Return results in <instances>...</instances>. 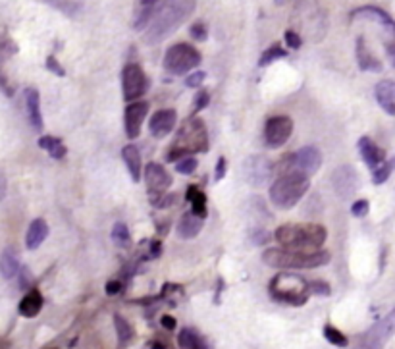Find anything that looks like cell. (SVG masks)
<instances>
[{
	"mask_svg": "<svg viewBox=\"0 0 395 349\" xmlns=\"http://www.w3.org/2000/svg\"><path fill=\"white\" fill-rule=\"evenodd\" d=\"M274 240L283 245V249L314 253L328 240V232L320 224H283L276 230Z\"/></svg>",
	"mask_w": 395,
	"mask_h": 349,
	"instance_id": "cell-1",
	"label": "cell"
},
{
	"mask_svg": "<svg viewBox=\"0 0 395 349\" xmlns=\"http://www.w3.org/2000/svg\"><path fill=\"white\" fill-rule=\"evenodd\" d=\"M193 10H195V2H191V0L162 2L158 12H156L155 20L149 27V31L145 33V42L156 44V42L164 41L168 35H172L183 21L188 20L189 16L193 14Z\"/></svg>",
	"mask_w": 395,
	"mask_h": 349,
	"instance_id": "cell-2",
	"label": "cell"
},
{
	"mask_svg": "<svg viewBox=\"0 0 395 349\" xmlns=\"http://www.w3.org/2000/svg\"><path fill=\"white\" fill-rule=\"evenodd\" d=\"M208 151V133L203 120L191 118L183 126L179 127L174 143L168 148V162H179L188 159L191 153H207Z\"/></svg>",
	"mask_w": 395,
	"mask_h": 349,
	"instance_id": "cell-3",
	"label": "cell"
},
{
	"mask_svg": "<svg viewBox=\"0 0 395 349\" xmlns=\"http://www.w3.org/2000/svg\"><path fill=\"white\" fill-rule=\"evenodd\" d=\"M262 263L272 268H318L330 263L328 251H290V249H266L262 253Z\"/></svg>",
	"mask_w": 395,
	"mask_h": 349,
	"instance_id": "cell-4",
	"label": "cell"
},
{
	"mask_svg": "<svg viewBox=\"0 0 395 349\" xmlns=\"http://www.w3.org/2000/svg\"><path fill=\"white\" fill-rule=\"evenodd\" d=\"M309 178L301 174H281L278 180L272 183L270 188V201L274 207L281 211L293 209L297 203L301 201L303 195L309 191Z\"/></svg>",
	"mask_w": 395,
	"mask_h": 349,
	"instance_id": "cell-5",
	"label": "cell"
},
{
	"mask_svg": "<svg viewBox=\"0 0 395 349\" xmlns=\"http://www.w3.org/2000/svg\"><path fill=\"white\" fill-rule=\"evenodd\" d=\"M270 296L274 301L301 307L309 299V282L301 276L280 274L270 282Z\"/></svg>",
	"mask_w": 395,
	"mask_h": 349,
	"instance_id": "cell-6",
	"label": "cell"
},
{
	"mask_svg": "<svg viewBox=\"0 0 395 349\" xmlns=\"http://www.w3.org/2000/svg\"><path fill=\"white\" fill-rule=\"evenodd\" d=\"M199 64H201V53L188 42L172 44L164 54V68L174 75L188 74L191 70H195Z\"/></svg>",
	"mask_w": 395,
	"mask_h": 349,
	"instance_id": "cell-7",
	"label": "cell"
},
{
	"mask_svg": "<svg viewBox=\"0 0 395 349\" xmlns=\"http://www.w3.org/2000/svg\"><path fill=\"white\" fill-rule=\"evenodd\" d=\"M320 164H322V153L318 151L316 147H303L299 148L297 153H293L290 155L288 159L281 162V174H301V176H307V178H311L314 176L318 168H320Z\"/></svg>",
	"mask_w": 395,
	"mask_h": 349,
	"instance_id": "cell-8",
	"label": "cell"
},
{
	"mask_svg": "<svg viewBox=\"0 0 395 349\" xmlns=\"http://www.w3.org/2000/svg\"><path fill=\"white\" fill-rule=\"evenodd\" d=\"M149 79L139 64H127L122 70V89H124V99L131 105L141 95L146 93Z\"/></svg>",
	"mask_w": 395,
	"mask_h": 349,
	"instance_id": "cell-9",
	"label": "cell"
},
{
	"mask_svg": "<svg viewBox=\"0 0 395 349\" xmlns=\"http://www.w3.org/2000/svg\"><path fill=\"white\" fill-rule=\"evenodd\" d=\"M293 131V120L290 116H272L266 120L264 126V143L266 147L280 148L283 147Z\"/></svg>",
	"mask_w": 395,
	"mask_h": 349,
	"instance_id": "cell-10",
	"label": "cell"
},
{
	"mask_svg": "<svg viewBox=\"0 0 395 349\" xmlns=\"http://www.w3.org/2000/svg\"><path fill=\"white\" fill-rule=\"evenodd\" d=\"M333 191L342 199H353L355 193L361 190V178L353 166H340L332 174Z\"/></svg>",
	"mask_w": 395,
	"mask_h": 349,
	"instance_id": "cell-11",
	"label": "cell"
},
{
	"mask_svg": "<svg viewBox=\"0 0 395 349\" xmlns=\"http://www.w3.org/2000/svg\"><path fill=\"white\" fill-rule=\"evenodd\" d=\"M395 332V311L387 317L378 320L372 328L366 332L363 338V348L361 349H384L390 336Z\"/></svg>",
	"mask_w": 395,
	"mask_h": 349,
	"instance_id": "cell-12",
	"label": "cell"
},
{
	"mask_svg": "<svg viewBox=\"0 0 395 349\" xmlns=\"http://www.w3.org/2000/svg\"><path fill=\"white\" fill-rule=\"evenodd\" d=\"M245 168V178L251 185L260 188L264 183H268L274 176V164L268 157H249L243 164Z\"/></svg>",
	"mask_w": 395,
	"mask_h": 349,
	"instance_id": "cell-13",
	"label": "cell"
},
{
	"mask_svg": "<svg viewBox=\"0 0 395 349\" xmlns=\"http://www.w3.org/2000/svg\"><path fill=\"white\" fill-rule=\"evenodd\" d=\"M145 181L149 195L153 199V197H158V195H164V191L172 183V176L168 174V170L162 164L151 162V164H146L145 168Z\"/></svg>",
	"mask_w": 395,
	"mask_h": 349,
	"instance_id": "cell-14",
	"label": "cell"
},
{
	"mask_svg": "<svg viewBox=\"0 0 395 349\" xmlns=\"http://www.w3.org/2000/svg\"><path fill=\"white\" fill-rule=\"evenodd\" d=\"M146 114H149V103H146V101H139V103H131V105L125 106L124 127L127 138L129 139L139 138Z\"/></svg>",
	"mask_w": 395,
	"mask_h": 349,
	"instance_id": "cell-15",
	"label": "cell"
},
{
	"mask_svg": "<svg viewBox=\"0 0 395 349\" xmlns=\"http://www.w3.org/2000/svg\"><path fill=\"white\" fill-rule=\"evenodd\" d=\"M177 122V112L174 108H164V110H158L153 114L151 122H149V129H151V135L156 139L166 138L168 133L176 127Z\"/></svg>",
	"mask_w": 395,
	"mask_h": 349,
	"instance_id": "cell-16",
	"label": "cell"
},
{
	"mask_svg": "<svg viewBox=\"0 0 395 349\" xmlns=\"http://www.w3.org/2000/svg\"><path fill=\"white\" fill-rule=\"evenodd\" d=\"M359 153L363 157L364 164L368 168L378 170L385 162V153L384 148H380L370 138H361L359 139Z\"/></svg>",
	"mask_w": 395,
	"mask_h": 349,
	"instance_id": "cell-17",
	"label": "cell"
},
{
	"mask_svg": "<svg viewBox=\"0 0 395 349\" xmlns=\"http://www.w3.org/2000/svg\"><path fill=\"white\" fill-rule=\"evenodd\" d=\"M160 4H162V2H158V0H141V2L137 4L136 18H133V29H136V31H143L146 27H151V23L155 20Z\"/></svg>",
	"mask_w": 395,
	"mask_h": 349,
	"instance_id": "cell-18",
	"label": "cell"
},
{
	"mask_svg": "<svg viewBox=\"0 0 395 349\" xmlns=\"http://www.w3.org/2000/svg\"><path fill=\"white\" fill-rule=\"evenodd\" d=\"M351 18L353 20H361V18H366V20H374L378 21L382 27H385L387 31H392L395 35V20L382 8H378V6H363V8H359V10H355L351 14Z\"/></svg>",
	"mask_w": 395,
	"mask_h": 349,
	"instance_id": "cell-19",
	"label": "cell"
},
{
	"mask_svg": "<svg viewBox=\"0 0 395 349\" xmlns=\"http://www.w3.org/2000/svg\"><path fill=\"white\" fill-rule=\"evenodd\" d=\"M0 272L4 280H12L14 276H18L21 272L20 266V253L16 247L6 245L0 253Z\"/></svg>",
	"mask_w": 395,
	"mask_h": 349,
	"instance_id": "cell-20",
	"label": "cell"
},
{
	"mask_svg": "<svg viewBox=\"0 0 395 349\" xmlns=\"http://www.w3.org/2000/svg\"><path fill=\"white\" fill-rule=\"evenodd\" d=\"M203 224H205L203 218H199L193 211H188L186 214H181V218H179V222H177L176 232L181 240H193V237H197L199 232L203 230Z\"/></svg>",
	"mask_w": 395,
	"mask_h": 349,
	"instance_id": "cell-21",
	"label": "cell"
},
{
	"mask_svg": "<svg viewBox=\"0 0 395 349\" xmlns=\"http://www.w3.org/2000/svg\"><path fill=\"white\" fill-rule=\"evenodd\" d=\"M374 95L378 105L382 106L390 116H395V81L382 79L374 87Z\"/></svg>",
	"mask_w": 395,
	"mask_h": 349,
	"instance_id": "cell-22",
	"label": "cell"
},
{
	"mask_svg": "<svg viewBox=\"0 0 395 349\" xmlns=\"http://www.w3.org/2000/svg\"><path fill=\"white\" fill-rule=\"evenodd\" d=\"M25 110L33 129L41 131L42 129V114H41V96L37 89H27L25 91Z\"/></svg>",
	"mask_w": 395,
	"mask_h": 349,
	"instance_id": "cell-23",
	"label": "cell"
},
{
	"mask_svg": "<svg viewBox=\"0 0 395 349\" xmlns=\"http://www.w3.org/2000/svg\"><path fill=\"white\" fill-rule=\"evenodd\" d=\"M357 64L363 72H382V62L366 51L364 37L357 39Z\"/></svg>",
	"mask_w": 395,
	"mask_h": 349,
	"instance_id": "cell-24",
	"label": "cell"
},
{
	"mask_svg": "<svg viewBox=\"0 0 395 349\" xmlns=\"http://www.w3.org/2000/svg\"><path fill=\"white\" fill-rule=\"evenodd\" d=\"M122 160H124L125 168L129 172L131 180L139 181L141 180V155H139V148L136 145H125L122 148Z\"/></svg>",
	"mask_w": 395,
	"mask_h": 349,
	"instance_id": "cell-25",
	"label": "cell"
},
{
	"mask_svg": "<svg viewBox=\"0 0 395 349\" xmlns=\"http://www.w3.org/2000/svg\"><path fill=\"white\" fill-rule=\"evenodd\" d=\"M49 235V224L44 222L42 218H37L29 224V230H27V235H25V245L27 249H39V245L47 240Z\"/></svg>",
	"mask_w": 395,
	"mask_h": 349,
	"instance_id": "cell-26",
	"label": "cell"
},
{
	"mask_svg": "<svg viewBox=\"0 0 395 349\" xmlns=\"http://www.w3.org/2000/svg\"><path fill=\"white\" fill-rule=\"evenodd\" d=\"M41 309H42V296L37 292V289H31V292L20 301L18 311H20L21 317L33 318L41 313Z\"/></svg>",
	"mask_w": 395,
	"mask_h": 349,
	"instance_id": "cell-27",
	"label": "cell"
},
{
	"mask_svg": "<svg viewBox=\"0 0 395 349\" xmlns=\"http://www.w3.org/2000/svg\"><path fill=\"white\" fill-rule=\"evenodd\" d=\"M177 346H179V349H210L207 339L203 338V336H199L197 332L191 328H183L179 332Z\"/></svg>",
	"mask_w": 395,
	"mask_h": 349,
	"instance_id": "cell-28",
	"label": "cell"
},
{
	"mask_svg": "<svg viewBox=\"0 0 395 349\" xmlns=\"http://www.w3.org/2000/svg\"><path fill=\"white\" fill-rule=\"evenodd\" d=\"M188 201L191 203V211L197 214L199 218H207L208 216V209H207V195L203 191L199 190L197 185H191L188 190Z\"/></svg>",
	"mask_w": 395,
	"mask_h": 349,
	"instance_id": "cell-29",
	"label": "cell"
},
{
	"mask_svg": "<svg viewBox=\"0 0 395 349\" xmlns=\"http://www.w3.org/2000/svg\"><path fill=\"white\" fill-rule=\"evenodd\" d=\"M39 147L44 148L52 159H64L66 153H68L66 145L58 138H54V135H44V138L39 139Z\"/></svg>",
	"mask_w": 395,
	"mask_h": 349,
	"instance_id": "cell-30",
	"label": "cell"
},
{
	"mask_svg": "<svg viewBox=\"0 0 395 349\" xmlns=\"http://www.w3.org/2000/svg\"><path fill=\"white\" fill-rule=\"evenodd\" d=\"M114 326L120 346H127V344L133 339V328H131V324H129L122 315H114Z\"/></svg>",
	"mask_w": 395,
	"mask_h": 349,
	"instance_id": "cell-31",
	"label": "cell"
},
{
	"mask_svg": "<svg viewBox=\"0 0 395 349\" xmlns=\"http://www.w3.org/2000/svg\"><path fill=\"white\" fill-rule=\"evenodd\" d=\"M110 237L116 244V247H122V249H127L131 247V233L127 230V226L124 222H116L112 232H110Z\"/></svg>",
	"mask_w": 395,
	"mask_h": 349,
	"instance_id": "cell-32",
	"label": "cell"
},
{
	"mask_svg": "<svg viewBox=\"0 0 395 349\" xmlns=\"http://www.w3.org/2000/svg\"><path fill=\"white\" fill-rule=\"evenodd\" d=\"M285 56H288L285 49H281L280 44H272L270 49H266L264 53L260 54L259 66L260 68H266V66H270L272 62H276L278 58H285Z\"/></svg>",
	"mask_w": 395,
	"mask_h": 349,
	"instance_id": "cell-33",
	"label": "cell"
},
{
	"mask_svg": "<svg viewBox=\"0 0 395 349\" xmlns=\"http://www.w3.org/2000/svg\"><path fill=\"white\" fill-rule=\"evenodd\" d=\"M324 338L328 339L332 346H337V348H347V346H349V338L345 336L344 332L333 328L332 324H326V326H324Z\"/></svg>",
	"mask_w": 395,
	"mask_h": 349,
	"instance_id": "cell-34",
	"label": "cell"
},
{
	"mask_svg": "<svg viewBox=\"0 0 395 349\" xmlns=\"http://www.w3.org/2000/svg\"><path fill=\"white\" fill-rule=\"evenodd\" d=\"M52 8H56V10H60L62 14H66L68 18H75L81 8H84V2H70V0H62V2H49Z\"/></svg>",
	"mask_w": 395,
	"mask_h": 349,
	"instance_id": "cell-35",
	"label": "cell"
},
{
	"mask_svg": "<svg viewBox=\"0 0 395 349\" xmlns=\"http://www.w3.org/2000/svg\"><path fill=\"white\" fill-rule=\"evenodd\" d=\"M392 172H394V168H392V164H390V160H387L380 168L372 172V181H374L376 185H382V183H385L387 178L392 176Z\"/></svg>",
	"mask_w": 395,
	"mask_h": 349,
	"instance_id": "cell-36",
	"label": "cell"
},
{
	"mask_svg": "<svg viewBox=\"0 0 395 349\" xmlns=\"http://www.w3.org/2000/svg\"><path fill=\"white\" fill-rule=\"evenodd\" d=\"M309 294L328 297L332 296V287H330V284L322 282V280H312V282H309Z\"/></svg>",
	"mask_w": 395,
	"mask_h": 349,
	"instance_id": "cell-37",
	"label": "cell"
},
{
	"mask_svg": "<svg viewBox=\"0 0 395 349\" xmlns=\"http://www.w3.org/2000/svg\"><path fill=\"white\" fill-rule=\"evenodd\" d=\"M208 103H210V93H208L207 89H201L195 95V99H193V114H197L203 108H207Z\"/></svg>",
	"mask_w": 395,
	"mask_h": 349,
	"instance_id": "cell-38",
	"label": "cell"
},
{
	"mask_svg": "<svg viewBox=\"0 0 395 349\" xmlns=\"http://www.w3.org/2000/svg\"><path fill=\"white\" fill-rule=\"evenodd\" d=\"M176 170L179 174H183V176H189V174H193L195 170H197V159H193V157H188V159L179 160L176 164Z\"/></svg>",
	"mask_w": 395,
	"mask_h": 349,
	"instance_id": "cell-39",
	"label": "cell"
},
{
	"mask_svg": "<svg viewBox=\"0 0 395 349\" xmlns=\"http://www.w3.org/2000/svg\"><path fill=\"white\" fill-rule=\"evenodd\" d=\"M283 39H285V42H288V47L290 49H293V51H299L303 44V39L301 35L297 31H293V29H288L285 31V35H283Z\"/></svg>",
	"mask_w": 395,
	"mask_h": 349,
	"instance_id": "cell-40",
	"label": "cell"
},
{
	"mask_svg": "<svg viewBox=\"0 0 395 349\" xmlns=\"http://www.w3.org/2000/svg\"><path fill=\"white\" fill-rule=\"evenodd\" d=\"M189 33H191V37H193L195 41H207V37H208L207 27H205V23H201V21L193 23V25H191V29H189Z\"/></svg>",
	"mask_w": 395,
	"mask_h": 349,
	"instance_id": "cell-41",
	"label": "cell"
},
{
	"mask_svg": "<svg viewBox=\"0 0 395 349\" xmlns=\"http://www.w3.org/2000/svg\"><path fill=\"white\" fill-rule=\"evenodd\" d=\"M251 240H253V244L255 245H266L270 242V233L266 232V230L255 228V230L251 232Z\"/></svg>",
	"mask_w": 395,
	"mask_h": 349,
	"instance_id": "cell-42",
	"label": "cell"
},
{
	"mask_svg": "<svg viewBox=\"0 0 395 349\" xmlns=\"http://www.w3.org/2000/svg\"><path fill=\"white\" fill-rule=\"evenodd\" d=\"M151 203L158 207V209H168L176 203V195H158V197H153Z\"/></svg>",
	"mask_w": 395,
	"mask_h": 349,
	"instance_id": "cell-43",
	"label": "cell"
},
{
	"mask_svg": "<svg viewBox=\"0 0 395 349\" xmlns=\"http://www.w3.org/2000/svg\"><path fill=\"white\" fill-rule=\"evenodd\" d=\"M44 66H47V70H49V72H52L54 75H58V77H64V75H66V70H64L62 66L58 64V60H56L54 56H49V58H47V62H44Z\"/></svg>",
	"mask_w": 395,
	"mask_h": 349,
	"instance_id": "cell-44",
	"label": "cell"
},
{
	"mask_svg": "<svg viewBox=\"0 0 395 349\" xmlns=\"http://www.w3.org/2000/svg\"><path fill=\"white\" fill-rule=\"evenodd\" d=\"M351 212H353V216L357 218H363L368 214V201L366 199H359V201L353 203V207H351Z\"/></svg>",
	"mask_w": 395,
	"mask_h": 349,
	"instance_id": "cell-45",
	"label": "cell"
},
{
	"mask_svg": "<svg viewBox=\"0 0 395 349\" xmlns=\"http://www.w3.org/2000/svg\"><path fill=\"white\" fill-rule=\"evenodd\" d=\"M205 79H207V74H205V72H193V74L186 77V85L195 89V87H201Z\"/></svg>",
	"mask_w": 395,
	"mask_h": 349,
	"instance_id": "cell-46",
	"label": "cell"
},
{
	"mask_svg": "<svg viewBox=\"0 0 395 349\" xmlns=\"http://www.w3.org/2000/svg\"><path fill=\"white\" fill-rule=\"evenodd\" d=\"M122 287H124V284L120 280H110V282H106L104 292H106V296H118L122 292Z\"/></svg>",
	"mask_w": 395,
	"mask_h": 349,
	"instance_id": "cell-47",
	"label": "cell"
},
{
	"mask_svg": "<svg viewBox=\"0 0 395 349\" xmlns=\"http://www.w3.org/2000/svg\"><path fill=\"white\" fill-rule=\"evenodd\" d=\"M226 166H228V162L224 157H220L218 162H216V168H214V180L220 181L224 180V176H226Z\"/></svg>",
	"mask_w": 395,
	"mask_h": 349,
	"instance_id": "cell-48",
	"label": "cell"
},
{
	"mask_svg": "<svg viewBox=\"0 0 395 349\" xmlns=\"http://www.w3.org/2000/svg\"><path fill=\"white\" fill-rule=\"evenodd\" d=\"M18 278H20V287L21 289H25V287H27V282L31 280V272H29L27 268H21V272L18 274Z\"/></svg>",
	"mask_w": 395,
	"mask_h": 349,
	"instance_id": "cell-49",
	"label": "cell"
},
{
	"mask_svg": "<svg viewBox=\"0 0 395 349\" xmlns=\"http://www.w3.org/2000/svg\"><path fill=\"white\" fill-rule=\"evenodd\" d=\"M160 322H162V326L166 330H174L176 328V318L170 317V315H164V317L160 318Z\"/></svg>",
	"mask_w": 395,
	"mask_h": 349,
	"instance_id": "cell-50",
	"label": "cell"
},
{
	"mask_svg": "<svg viewBox=\"0 0 395 349\" xmlns=\"http://www.w3.org/2000/svg\"><path fill=\"white\" fill-rule=\"evenodd\" d=\"M385 53H387L390 60H392V66L395 68V41L387 42V44H385Z\"/></svg>",
	"mask_w": 395,
	"mask_h": 349,
	"instance_id": "cell-51",
	"label": "cell"
},
{
	"mask_svg": "<svg viewBox=\"0 0 395 349\" xmlns=\"http://www.w3.org/2000/svg\"><path fill=\"white\" fill-rule=\"evenodd\" d=\"M162 253V244L160 242H151V257H160Z\"/></svg>",
	"mask_w": 395,
	"mask_h": 349,
	"instance_id": "cell-52",
	"label": "cell"
},
{
	"mask_svg": "<svg viewBox=\"0 0 395 349\" xmlns=\"http://www.w3.org/2000/svg\"><path fill=\"white\" fill-rule=\"evenodd\" d=\"M151 349H164V346H162V344H153Z\"/></svg>",
	"mask_w": 395,
	"mask_h": 349,
	"instance_id": "cell-53",
	"label": "cell"
}]
</instances>
